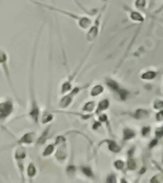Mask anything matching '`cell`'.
Segmentation results:
<instances>
[{
  "label": "cell",
  "instance_id": "obj_2",
  "mask_svg": "<svg viewBox=\"0 0 163 183\" xmlns=\"http://www.w3.org/2000/svg\"><path fill=\"white\" fill-rule=\"evenodd\" d=\"M35 173H36V170H35V166H33V164H29L28 166V175L29 176H33Z\"/></svg>",
  "mask_w": 163,
  "mask_h": 183
},
{
  "label": "cell",
  "instance_id": "obj_1",
  "mask_svg": "<svg viewBox=\"0 0 163 183\" xmlns=\"http://www.w3.org/2000/svg\"><path fill=\"white\" fill-rule=\"evenodd\" d=\"M13 111V104L10 100L0 103V120H4L11 115Z\"/></svg>",
  "mask_w": 163,
  "mask_h": 183
}]
</instances>
